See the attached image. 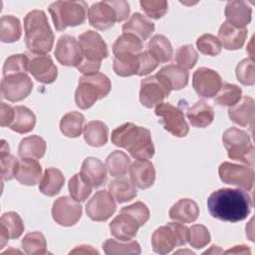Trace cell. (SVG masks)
Instances as JSON below:
<instances>
[{
	"mask_svg": "<svg viewBox=\"0 0 255 255\" xmlns=\"http://www.w3.org/2000/svg\"><path fill=\"white\" fill-rule=\"evenodd\" d=\"M251 196L243 189L220 188L207 199V207L212 217L226 222L244 220L252 208Z\"/></svg>",
	"mask_w": 255,
	"mask_h": 255,
	"instance_id": "cell-1",
	"label": "cell"
},
{
	"mask_svg": "<svg viewBox=\"0 0 255 255\" xmlns=\"http://www.w3.org/2000/svg\"><path fill=\"white\" fill-rule=\"evenodd\" d=\"M111 139L116 146L125 148L135 159H149L154 154L149 129L132 123H126L115 128Z\"/></svg>",
	"mask_w": 255,
	"mask_h": 255,
	"instance_id": "cell-2",
	"label": "cell"
},
{
	"mask_svg": "<svg viewBox=\"0 0 255 255\" xmlns=\"http://www.w3.org/2000/svg\"><path fill=\"white\" fill-rule=\"evenodd\" d=\"M24 31L25 45L32 54L45 55L52 50L55 37L44 11H30L24 18Z\"/></svg>",
	"mask_w": 255,
	"mask_h": 255,
	"instance_id": "cell-3",
	"label": "cell"
},
{
	"mask_svg": "<svg viewBox=\"0 0 255 255\" xmlns=\"http://www.w3.org/2000/svg\"><path fill=\"white\" fill-rule=\"evenodd\" d=\"M83 59L77 67L84 75L99 73L102 60L109 56L108 46L102 36L93 30H88L79 36Z\"/></svg>",
	"mask_w": 255,
	"mask_h": 255,
	"instance_id": "cell-4",
	"label": "cell"
},
{
	"mask_svg": "<svg viewBox=\"0 0 255 255\" xmlns=\"http://www.w3.org/2000/svg\"><path fill=\"white\" fill-rule=\"evenodd\" d=\"M129 11V5L125 0L100 1L89 8L88 18L91 26L103 31L128 19Z\"/></svg>",
	"mask_w": 255,
	"mask_h": 255,
	"instance_id": "cell-5",
	"label": "cell"
},
{
	"mask_svg": "<svg viewBox=\"0 0 255 255\" xmlns=\"http://www.w3.org/2000/svg\"><path fill=\"white\" fill-rule=\"evenodd\" d=\"M112 90L110 79L103 73L80 77L75 93V102L81 110L90 109L97 101L107 97Z\"/></svg>",
	"mask_w": 255,
	"mask_h": 255,
	"instance_id": "cell-6",
	"label": "cell"
},
{
	"mask_svg": "<svg viewBox=\"0 0 255 255\" xmlns=\"http://www.w3.org/2000/svg\"><path fill=\"white\" fill-rule=\"evenodd\" d=\"M88 10V4L85 1H56L48 8L58 32L64 31L67 27L83 24L86 21Z\"/></svg>",
	"mask_w": 255,
	"mask_h": 255,
	"instance_id": "cell-7",
	"label": "cell"
},
{
	"mask_svg": "<svg viewBox=\"0 0 255 255\" xmlns=\"http://www.w3.org/2000/svg\"><path fill=\"white\" fill-rule=\"evenodd\" d=\"M188 236V227L178 222H169L154 230L151 235V247L155 253L165 255L173 248L185 245Z\"/></svg>",
	"mask_w": 255,
	"mask_h": 255,
	"instance_id": "cell-8",
	"label": "cell"
},
{
	"mask_svg": "<svg viewBox=\"0 0 255 255\" xmlns=\"http://www.w3.org/2000/svg\"><path fill=\"white\" fill-rule=\"evenodd\" d=\"M222 142L229 158L253 167L254 146L246 131L238 128H229L222 134Z\"/></svg>",
	"mask_w": 255,
	"mask_h": 255,
	"instance_id": "cell-9",
	"label": "cell"
},
{
	"mask_svg": "<svg viewBox=\"0 0 255 255\" xmlns=\"http://www.w3.org/2000/svg\"><path fill=\"white\" fill-rule=\"evenodd\" d=\"M154 114L159 118L158 122L165 130L176 137H184L189 131L183 112L169 103H160L154 109Z\"/></svg>",
	"mask_w": 255,
	"mask_h": 255,
	"instance_id": "cell-10",
	"label": "cell"
},
{
	"mask_svg": "<svg viewBox=\"0 0 255 255\" xmlns=\"http://www.w3.org/2000/svg\"><path fill=\"white\" fill-rule=\"evenodd\" d=\"M220 179L245 191H251L254 184V170L251 166L240 165L228 161L222 162L218 167Z\"/></svg>",
	"mask_w": 255,
	"mask_h": 255,
	"instance_id": "cell-11",
	"label": "cell"
},
{
	"mask_svg": "<svg viewBox=\"0 0 255 255\" xmlns=\"http://www.w3.org/2000/svg\"><path fill=\"white\" fill-rule=\"evenodd\" d=\"M33 89V82L26 73L3 77L1 81V96L3 99L16 103L26 99Z\"/></svg>",
	"mask_w": 255,
	"mask_h": 255,
	"instance_id": "cell-12",
	"label": "cell"
},
{
	"mask_svg": "<svg viewBox=\"0 0 255 255\" xmlns=\"http://www.w3.org/2000/svg\"><path fill=\"white\" fill-rule=\"evenodd\" d=\"M170 92L168 87L156 75L150 76L140 82L139 102L143 107L151 109L162 103Z\"/></svg>",
	"mask_w": 255,
	"mask_h": 255,
	"instance_id": "cell-13",
	"label": "cell"
},
{
	"mask_svg": "<svg viewBox=\"0 0 255 255\" xmlns=\"http://www.w3.org/2000/svg\"><path fill=\"white\" fill-rule=\"evenodd\" d=\"M117 204L113 195L105 189L97 191L86 204V213L93 221H107L116 211Z\"/></svg>",
	"mask_w": 255,
	"mask_h": 255,
	"instance_id": "cell-14",
	"label": "cell"
},
{
	"mask_svg": "<svg viewBox=\"0 0 255 255\" xmlns=\"http://www.w3.org/2000/svg\"><path fill=\"white\" fill-rule=\"evenodd\" d=\"M81 204L70 196H61L55 200L52 207L53 219L61 226L75 225L82 216Z\"/></svg>",
	"mask_w": 255,
	"mask_h": 255,
	"instance_id": "cell-15",
	"label": "cell"
},
{
	"mask_svg": "<svg viewBox=\"0 0 255 255\" xmlns=\"http://www.w3.org/2000/svg\"><path fill=\"white\" fill-rule=\"evenodd\" d=\"M223 82L220 75L209 68H198L192 76V87L201 98L214 97L220 90Z\"/></svg>",
	"mask_w": 255,
	"mask_h": 255,
	"instance_id": "cell-16",
	"label": "cell"
},
{
	"mask_svg": "<svg viewBox=\"0 0 255 255\" xmlns=\"http://www.w3.org/2000/svg\"><path fill=\"white\" fill-rule=\"evenodd\" d=\"M54 55L61 65L67 67L77 68L83 59L80 43L71 35H63L58 39Z\"/></svg>",
	"mask_w": 255,
	"mask_h": 255,
	"instance_id": "cell-17",
	"label": "cell"
},
{
	"mask_svg": "<svg viewBox=\"0 0 255 255\" xmlns=\"http://www.w3.org/2000/svg\"><path fill=\"white\" fill-rule=\"evenodd\" d=\"M29 57L28 71L35 80L42 84L53 83L58 76V69L49 55L32 54Z\"/></svg>",
	"mask_w": 255,
	"mask_h": 255,
	"instance_id": "cell-18",
	"label": "cell"
},
{
	"mask_svg": "<svg viewBox=\"0 0 255 255\" xmlns=\"http://www.w3.org/2000/svg\"><path fill=\"white\" fill-rule=\"evenodd\" d=\"M139 227L141 226L136 218L123 210L110 223L111 234L121 241H129L134 238Z\"/></svg>",
	"mask_w": 255,
	"mask_h": 255,
	"instance_id": "cell-19",
	"label": "cell"
},
{
	"mask_svg": "<svg viewBox=\"0 0 255 255\" xmlns=\"http://www.w3.org/2000/svg\"><path fill=\"white\" fill-rule=\"evenodd\" d=\"M129 179L138 189H146L153 185L155 180V169L147 159H136L128 168Z\"/></svg>",
	"mask_w": 255,
	"mask_h": 255,
	"instance_id": "cell-20",
	"label": "cell"
},
{
	"mask_svg": "<svg viewBox=\"0 0 255 255\" xmlns=\"http://www.w3.org/2000/svg\"><path fill=\"white\" fill-rule=\"evenodd\" d=\"M14 177L23 185L34 186L41 181L42 166L35 158L22 157L17 161Z\"/></svg>",
	"mask_w": 255,
	"mask_h": 255,
	"instance_id": "cell-21",
	"label": "cell"
},
{
	"mask_svg": "<svg viewBox=\"0 0 255 255\" xmlns=\"http://www.w3.org/2000/svg\"><path fill=\"white\" fill-rule=\"evenodd\" d=\"M24 228L23 220L17 212L3 213L0 218V248H3L8 240L19 238Z\"/></svg>",
	"mask_w": 255,
	"mask_h": 255,
	"instance_id": "cell-22",
	"label": "cell"
},
{
	"mask_svg": "<svg viewBox=\"0 0 255 255\" xmlns=\"http://www.w3.org/2000/svg\"><path fill=\"white\" fill-rule=\"evenodd\" d=\"M247 34L246 28L235 27L225 21L219 27L217 38L226 50H238L243 47Z\"/></svg>",
	"mask_w": 255,
	"mask_h": 255,
	"instance_id": "cell-23",
	"label": "cell"
},
{
	"mask_svg": "<svg viewBox=\"0 0 255 255\" xmlns=\"http://www.w3.org/2000/svg\"><path fill=\"white\" fill-rule=\"evenodd\" d=\"M226 21L239 28H245L251 22L252 9L245 1L234 0L227 2L224 10Z\"/></svg>",
	"mask_w": 255,
	"mask_h": 255,
	"instance_id": "cell-24",
	"label": "cell"
},
{
	"mask_svg": "<svg viewBox=\"0 0 255 255\" xmlns=\"http://www.w3.org/2000/svg\"><path fill=\"white\" fill-rule=\"evenodd\" d=\"M229 119L240 127H252L254 120V100L244 96L228 110Z\"/></svg>",
	"mask_w": 255,
	"mask_h": 255,
	"instance_id": "cell-25",
	"label": "cell"
},
{
	"mask_svg": "<svg viewBox=\"0 0 255 255\" xmlns=\"http://www.w3.org/2000/svg\"><path fill=\"white\" fill-rule=\"evenodd\" d=\"M155 75L162 80L170 91L181 90L188 84V72L173 64L162 67Z\"/></svg>",
	"mask_w": 255,
	"mask_h": 255,
	"instance_id": "cell-26",
	"label": "cell"
},
{
	"mask_svg": "<svg viewBox=\"0 0 255 255\" xmlns=\"http://www.w3.org/2000/svg\"><path fill=\"white\" fill-rule=\"evenodd\" d=\"M154 23L140 13H133L123 25V33H129L136 36L139 40H147L154 31Z\"/></svg>",
	"mask_w": 255,
	"mask_h": 255,
	"instance_id": "cell-27",
	"label": "cell"
},
{
	"mask_svg": "<svg viewBox=\"0 0 255 255\" xmlns=\"http://www.w3.org/2000/svg\"><path fill=\"white\" fill-rule=\"evenodd\" d=\"M168 215L172 220L182 223H192L198 218L199 207L194 200L182 198L171 206Z\"/></svg>",
	"mask_w": 255,
	"mask_h": 255,
	"instance_id": "cell-28",
	"label": "cell"
},
{
	"mask_svg": "<svg viewBox=\"0 0 255 255\" xmlns=\"http://www.w3.org/2000/svg\"><path fill=\"white\" fill-rule=\"evenodd\" d=\"M81 173L95 188L104 185L107 181L106 165L97 157H87L82 164Z\"/></svg>",
	"mask_w": 255,
	"mask_h": 255,
	"instance_id": "cell-29",
	"label": "cell"
},
{
	"mask_svg": "<svg viewBox=\"0 0 255 255\" xmlns=\"http://www.w3.org/2000/svg\"><path fill=\"white\" fill-rule=\"evenodd\" d=\"M186 117L192 127L203 128L213 122L214 111L206 102L199 100L187 109Z\"/></svg>",
	"mask_w": 255,
	"mask_h": 255,
	"instance_id": "cell-30",
	"label": "cell"
},
{
	"mask_svg": "<svg viewBox=\"0 0 255 255\" xmlns=\"http://www.w3.org/2000/svg\"><path fill=\"white\" fill-rule=\"evenodd\" d=\"M64 183L65 176L62 171L55 167H48L39 183V190L47 196H55L61 191Z\"/></svg>",
	"mask_w": 255,
	"mask_h": 255,
	"instance_id": "cell-31",
	"label": "cell"
},
{
	"mask_svg": "<svg viewBox=\"0 0 255 255\" xmlns=\"http://www.w3.org/2000/svg\"><path fill=\"white\" fill-rule=\"evenodd\" d=\"M109 135L108 126L101 121L89 122L84 128L86 142L94 147H100L107 143Z\"/></svg>",
	"mask_w": 255,
	"mask_h": 255,
	"instance_id": "cell-32",
	"label": "cell"
},
{
	"mask_svg": "<svg viewBox=\"0 0 255 255\" xmlns=\"http://www.w3.org/2000/svg\"><path fill=\"white\" fill-rule=\"evenodd\" d=\"M147 52L158 62L167 63L172 59L173 49L169 40L163 35H154L147 44Z\"/></svg>",
	"mask_w": 255,
	"mask_h": 255,
	"instance_id": "cell-33",
	"label": "cell"
},
{
	"mask_svg": "<svg viewBox=\"0 0 255 255\" xmlns=\"http://www.w3.org/2000/svg\"><path fill=\"white\" fill-rule=\"evenodd\" d=\"M138 54L116 55L113 61L114 72L120 77H129L137 75L139 71Z\"/></svg>",
	"mask_w": 255,
	"mask_h": 255,
	"instance_id": "cell-34",
	"label": "cell"
},
{
	"mask_svg": "<svg viewBox=\"0 0 255 255\" xmlns=\"http://www.w3.org/2000/svg\"><path fill=\"white\" fill-rule=\"evenodd\" d=\"M46 141L39 135H29L24 137L18 146V154L21 157L40 159L46 151Z\"/></svg>",
	"mask_w": 255,
	"mask_h": 255,
	"instance_id": "cell-35",
	"label": "cell"
},
{
	"mask_svg": "<svg viewBox=\"0 0 255 255\" xmlns=\"http://www.w3.org/2000/svg\"><path fill=\"white\" fill-rule=\"evenodd\" d=\"M36 125V117L34 113L25 106L15 107V116L9 128L18 133L30 132Z\"/></svg>",
	"mask_w": 255,
	"mask_h": 255,
	"instance_id": "cell-36",
	"label": "cell"
},
{
	"mask_svg": "<svg viewBox=\"0 0 255 255\" xmlns=\"http://www.w3.org/2000/svg\"><path fill=\"white\" fill-rule=\"evenodd\" d=\"M109 192L118 203H125L136 196V187L131 183L130 179L123 176L110 182Z\"/></svg>",
	"mask_w": 255,
	"mask_h": 255,
	"instance_id": "cell-37",
	"label": "cell"
},
{
	"mask_svg": "<svg viewBox=\"0 0 255 255\" xmlns=\"http://www.w3.org/2000/svg\"><path fill=\"white\" fill-rule=\"evenodd\" d=\"M85 117L76 111L64 115L60 121L61 132L67 137H78L84 129Z\"/></svg>",
	"mask_w": 255,
	"mask_h": 255,
	"instance_id": "cell-38",
	"label": "cell"
},
{
	"mask_svg": "<svg viewBox=\"0 0 255 255\" xmlns=\"http://www.w3.org/2000/svg\"><path fill=\"white\" fill-rule=\"evenodd\" d=\"M21 23L12 15H4L0 19V40L3 43H13L20 39Z\"/></svg>",
	"mask_w": 255,
	"mask_h": 255,
	"instance_id": "cell-39",
	"label": "cell"
},
{
	"mask_svg": "<svg viewBox=\"0 0 255 255\" xmlns=\"http://www.w3.org/2000/svg\"><path fill=\"white\" fill-rule=\"evenodd\" d=\"M130 165V159L127 153L114 150L106 158V168L114 177H123L127 174Z\"/></svg>",
	"mask_w": 255,
	"mask_h": 255,
	"instance_id": "cell-40",
	"label": "cell"
},
{
	"mask_svg": "<svg viewBox=\"0 0 255 255\" xmlns=\"http://www.w3.org/2000/svg\"><path fill=\"white\" fill-rule=\"evenodd\" d=\"M143 44L136 36L129 33H123L119 36L113 45L114 55L121 54H138L142 52Z\"/></svg>",
	"mask_w": 255,
	"mask_h": 255,
	"instance_id": "cell-41",
	"label": "cell"
},
{
	"mask_svg": "<svg viewBox=\"0 0 255 255\" xmlns=\"http://www.w3.org/2000/svg\"><path fill=\"white\" fill-rule=\"evenodd\" d=\"M69 192L73 199L78 202L85 201L92 193V184L83 176L81 172L74 174L68 183Z\"/></svg>",
	"mask_w": 255,
	"mask_h": 255,
	"instance_id": "cell-42",
	"label": "cell"
},
{
	"mask_svg": "<svg viewBox=\"0 0 255 255\" xmlns=\"http://www.w3.org/2000/svg\"><path fill=\"white\" fill-rule=\"evenodd\" d=\"M242 98V90L234 84L223 83L220 90L214 96V103L218 106L232 107Z\"/></svg>",
	"mask_w": 255,
	"mask_h": 255,
	"instance_id": "cell-43",
	"label": "cell"
},
{
	"mask_svg": "<svg viewBox=\"0 0 255 255\" xmlns=\"http://www.w3.org/2000/svg\"><path fill=\"white\" fill-rule=\"evenodd\" d=\"M22 248L28 255H43L47 253V242L39 231L29 232L22 239Z\"/></svg>",
	"mask_w": 255,
	"mask_h": 255,
	"instance_id": "cell-44",
	"label": "cell"
},
{
	"mask_svg": "<svg viewBox=\"0 0 255 255\" xmlns=\"http://www.w3.org/2000/svg\"><path fill=\"white\" fill-rule=\"evenodd\" d=\"M103 249L108 255L116 254H139L140 246L136 241H117L108 239L103 243Z\"/></svg>",
	"mask_w": 255,
	"mask_h": 255,
	"instance_id": "cell-45",
	"label": "cell"
},
{
	"mask_svg": "<svg viewBox=\"0 0 255 255\" xmlns=\"http://www.w3.org/2000/svg\"><path fill=\"white\" fill-rule=\"evenodd\" d=\"M0 167H1V176L2 180H11L14 177L15 168L18 159L11 155L9 152V145L6 140H1V149H0Z\"/></svg>",
	"mask_w": 255,
	"mask_h": 255,
	"instance_id": "cell-46",
	"label": "cell"
},
{
	"mask_svg": "<svg viewBox=\"0 0 255 255\" xmlns=\"http://www.w3.org/2000/svg\"><path fill=\"white\" fill-rule=\"evenodd\" d=\"M29 57L26 54H16L8 57L3 65V77L14 75V74H22L28 71Z\"/></svg>",
	"mask_w": 255,
	"mask_h": 255,
	"instance_id": "cell-47",
	"label": "cell"
},
{
	"mask_svg": "<svg viewBox=\"0 0 255 255\" xmlns=\"http://www.w3.org/2000/svg\"><path fill=\"white\" fill-rule=\"evenodd\" d=\"M198 60V54L192 45H183L179 47L174 56V62L176 66L183 70L192 69Z\"/></svg>",
	"mask_w": 255,
	"mask_h": 255,
	"instance_id": "cell-48",
	"label": "cell"
},
{
	"mask_svg": "<svg viewBox=\"0 0 255 255\" xmlns=\"http://www.w3.org/2000/svg\"><path fill=\"white\" fill-rule=\"evenodd\" d=\"M196 47L201 54L207 56H217L222 49V45L218 38L209 33L201 35L196 40Z\"/></svg>",
	"mask_w": 255,
	"mask_h": 255,
	"instance_id": "cell-49",
	"label": "cell"
},
{
	"mask_svg": "<svg viewBox=\"0 0 255 255\" xmlns=\"http://www.w3.org/2000/svg\"><path fill=\"white\" fill-rule=\"evenodd\" d=\"M237 80L245 86H253L255 83V66L251 58L243 59L235 70Z\"/></svg>",
	"mask_w": 255,
	"mask_h": 255,
	"instance_id": "cell-50",
	"label": "cell"
},
{
	"mask_svg": "<svg viewBox=\"0 0 255 255\" xmlns=\"http://www.w3.org/2000/svg\"><path fill=\"white\" fill-rule=\"evenodd\" d=\"M210 233L202 224H194L189 228L188 242L191 247L201 249L210 242Z\"/></svg>",
	"mask_w": 255,
	"mask_h": 255,
	"instance_id": "cell-51",
	"label": "cell"
},
{
	"mask_svg": "<svg viewBox=\"0 0 255 255\" xmlns=\"http://www.w3.org/2000/svg\"><path fill=\"white\" fill-rule=\"evenodd\" d=\"M139 5L147 17L155 20L163 17L168 9V4L164 0H141Z\"/></svg>",
	"mask_w": 255,
	"mask_h": 255,
	"instance_id": "cell-52",
	"label": "cell"
},
{
	"mask_svg": "<svg viewBox=\"0 0 255 255\" xmlns=\"http://www.w3.org/2000/svg\"><path fill=\"white\" fill-rule=\"evenodd\" d=\"M121 210L126 211V212L131 214L132 216H134L136 218V220L139 222L140 226L144 225L146 223V221L149 219V216H150L149 209L141 201H136V202H134L130 205L125 206Z\"/></svg>",
	"mask_w": 255,
	"mask_h": 255,
	"instance_id": "cell-53",
	"label": "cell"
},
{
	"mask_svg": "<svg viewBox=\"0 0 255 255\" xmlns=\"http://www.w3.org/2000/svg\"><path fill=\"white\" fill-rule=\"evenodd\" d=\"M138 59H139V71L137 76H145L151 73L157 68L159 64L147 51L140 52L138 55Z\"/></svg>",
	"mask_w": 255,
	"mask_h": 255,
	"instance_id": "cell-54",
	"label": "cell"
},
{
	"mask_svg": "<svg viewBox=\"0 0 255 255\" xmlns=\"http://www.w3.org/2000/svg\"><path fill=\"white\" fill-rule=\"evenodd\" d=\"M15 116V108L4 102L1 103V113H0V125L1 127H8L12 124Z\"/></svg>",
	"mask_w": 255,
	"mask_h": 255,
	"instance_id": "cell-55",
	"label": "cell"
},
{
	"mask_svg": "<svg viewBox=\"0 0 255 255\" xmlns=\"http://www.w3.org/2000/svg\"><path fill=\"white\" fill-rule=\"evenodd\" d=\"M70 254H98V251L90 245H80L73 249Z\"/></svg>",
	"mask_w": 255,
	"mask_h": 255,
	"instance_id": "cell-56",
	"label": "cell"
},
{
	"mask_svg": "<svg viewBox=\"0 0 255 255\" xmlns=\"http://www.w3.org/2000/svg\"><path fill=\"white\" fill-rule=\"evenodd\" d=\"M224 253H226V254H250L251 253V251H250V249L248 248V246H246V245H236V246H233L232 248H230V249H228L227 251H225Z\"/></svg>",
	"mask_w": 255,
	"mask_h": 255,
	"instance_id": "cell-57",
	"label": "cell"
},
{
	"mask_svg": "<svg viewBox=\"0 0 255 255\" xmlns=\"http://www.w3.org/2000/svg\"><path fill=\"white\" fill-rule=\"evenodd\" d=\"M224 251L219 247V246H216V245H212L211 247H210V249L209 250H206L203 254H210V253H212V254H219V253H223Z\"/></svg>",
	"mask_w": 255,
	"mask_h": 255,
	"instance_id": "cell-58",
	"label": "cell"
}]
</instances>
